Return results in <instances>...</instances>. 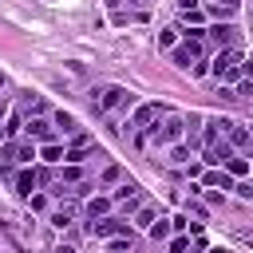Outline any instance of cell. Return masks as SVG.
Here are the masks:
<instances>
[{"label":"cell","instance_id":"1","mask_svg":"<svg viewBox=\"0 0 253 253\" xmlns=\"http://www.w3.org/2000/svg\"><path fill=\"white\" fill-rule=\"evenodd\" d=\"M91 103H95V111L111 115V111H126V107L134 103V95H130L126 87H119V83H107V87H95V91H91Z\"/></svg>","mask_w":253,"mask_h":253},{"label":"cell","instance_id":"2","mask_svg":"<svg viewBox=\"0 0 253 253\" xmlns=\"http://www.w3.org/2000/svg\"><path fill=\"white\" fill-rule=\"evenodd\" d=\"M237 63H241V47H221L217 51V59L210 63V71H213V79L221 83H233V79H241V71H237Z\"/></svg>","mask_w":253,"mask_h":253},{"label":"cell","instance_id":"3","mask_svg":"<svg viewBox=\"0 0 253 253\" xmlns=\"http://www.w3.org/2000/svg\"><path fill=\"white\" fill-rule=\"evenodd\" d=\"M87 233H91V237H130V225H126L123 217H111V213H107V217H95V221L87 225Z\"/></svg>","mask_w":253,"mask_h":253},{"label":"cell","instance_id":"4","mask_svg":"<svg viewBox=\"0 0 253 253\" xmlns=\"http://www.w3.org/2000/svg\"><path fill=\"white\" fill-rule=\"evenodd\" d=\"M162 115H166L162 103H138V107H134V119H130V130H146V126L158 123Z\"/></svg>","mask_w":253,"mask_h":253},{"label":"cell","instance_id":"5","mask_svg":"<svg viewBox=\"0 0 253 253\" xmlns=\"http://www.w3.org/2000/svg\"><path fill=\"white\" fill-rule=\"evenodd\" d=\"M170 55L178 67H194V59H202V40H182V43H174Z\"/></svg>","mask_w":253,"mask_h":253},{"label":"cell","instance_id":"6","mask_svg":"<svg viewBox=\"0 0 253 253\" xmlns=\"http://www.w3.org/2000/svg\"><path fill=\"white\" fill-rule=\"evenodd\" d=\"M87 154H99L95 138H91V134H75V142L67 146V158H63V162H75V166H79V162H83Z\"/></svg>","mask_w":253,"mask_h":253},{"label":"cell","instance_id":"7","mask_svg":"<svg viewBox=\"0 0 253 253\" xmlns=\"http://www.w3.org/2000/svg\"><path fill=\"white\" fill-rule=\"evenodd\" d=\"M206 36H210V40L217 43V51H221V47H237V36H241V32H237L233 24H213V28H206Z\"/></svg>","mask_w":253,"mask_h":253},{"label":"cell","instance_id":"8","mask_svg":"<svg viewBox=\"0 0 253 253\" xmlns=\"http://www.w3.org/2000/svg\"><path fill=\"white\" fill-rule=\"evenodd\" d=\"M24 134H28V138H36V142H55V126H51L47 119H40V115L24 123Z\"/></svg>","mask_w":253,"mask_h":253},{"label":"cell","instance_id":"9","mask_svg":"<svg viewBox=\"0 0 253 253\" xmlns=\"http://www.w3.org/2000/svg\"><path fill=\"white\" fill-rule=\"evenodd\" d=\"M12 182H16V194H20V198H32V190L40 186V178H36V170H32V166H28V170H20Z\"/></svg>","mask_w":253,"mask_h":253},{"label":"cell","instance_id":"10","mask_svg":"<svg viewBox=\"0 0 253 253\" xmlns=\"http://www.w3.org/2000/svg\"><path fill=\"white\" fill-rule=\"evenodd\" d=\"M221 170H225L229 178H245V174L253 170V162H249V158H237V154H233V158H225V162H221Z\"/></svg>","mask_w":253,"mask_h":253},{"label":"cell","instance_id":"11","mask_svg":"<svg viewBox=\"0 0 253 253\" xmlns=\"http://www.w3.org/2000/svg\"><path fill=\"white\" fill-rule=\"evenodd\" d=\"M202 186H221V190H233V178H229L221 166H213V170H206V174H202Z\"/></svg>","mask_w":253,"mask_h":253},{"label":"cell","instance_id":"12","mask_svg":"<svg viewBox=\"0 0 253 253\" xmlns=\"http://www.w3.org/2000/svg\"><path fill=\"white\" fill-rule=\"evenodd\" d=\"M51 126H55V130H63V134H79V123H75V115H67V111H55Z\"/></svg>","mask_w":253,"mask_h":253},{"label":"cell","instance_id":"13","mask_svg":"<svg viewBox=\"0 0 253 253\" xmlns=\"http://www.w3.org/2000/svg\"><path fill=\"white\" fill-rule=\"evenodd\" d=\"M83 210H87V217H91V221H95V217H107V213H111V198H91Z\"/></svg>","mask_w":253,"mask_h":253},{"label":"cell","instance_id":"14","mask_svg":"<svg viewBox=\"0 0 253 253\" xmlns=\"http://www.w3.org/2000/svg\"><path fill=\"white\" fill-rule=\"evenodd\" d=\"M225 142H229V146H249V130H245V126H237V123H229Z\"/></svg>","mask_w":253,"mask_h":253},{"label":"cell","instance_id":"15","mask_svg":"<svg viewBox=\"0 0 253 253\" xmlns=\"http://www.w3.org/2000/svg\"><path fill=\"white\" fill-rule=\"evenodd\" d=\"M40 158H43V162H63V158H67V146H59V142H43Z\"/></svg>","mask_w":253,"mask_h":253},{"label":"cell","instance_id":"16","mask_svg":"<svg viewBox=\"0 0 253 253\" xmlns=\"http://www.w3.org/2000/svg\"><path fill=\"white\" fill-rule=\"evenodd\" d=\"M75 182H83V170H79L75 162H67V166L59 170V186H75Z\"/></svg>","mask_w":253,"mask_h":253},{"label":"cell","instance_id":"17","mask_svg":"<svg viewBox=\"0 0 253 253\" xmlns=\"http://www.w3.org/2000/svg\"><path fill=\"white\" fill-rule=\"evenodd\" d=\"M237 4H241V0H210V12L221 20V16H233V12H237Z\"/></svg>","mask_w":253,"mask_h":253},{"label":"cell","instance_id":"18","mask_svg":"<svg viewBox=\"0 0 253 253\" xmlns=\"http://www.w3.org/2000/svg\"><path fill=\"white\" fill-rule=\"evenodd\" d=\"M32 158H40V150L32 146V138L28 142H16V162H32Z\"/></svg>","mask_w":253,"mask_h":253},{"label":"cell","instance_id":"19","mask_svg":"<svg viewBox=\"0 0 253 253\" xmlns=\"http://www.w3.org/2000/svg\"><path fill=\"white\" fill-rule=\"evenodd\" d=\"M154 217H158V213H154V206H142V210L134 213V225H138V229H150V225H154Z\"/></svg>","mask_w":253,"mask_h":253},{"label":"cell","instance_id":"20","mask_svg":"<svg viewBox=\"0 0 253 253\" xmlns=\"http://www.w3.org/2000/svg\"><path fill=\"white\" fill-rule=\"evenodd\" d=\"M202 16H206L202 8H182V24L186 28H202Z\"/></svg>","mask_w":253,"mask_h":253},{"label":"cell","instance_id":"21","mask_svg":"<svg viewBox=\"0 0 253 253\" xmlns=\"http://www.w3.org/2000/svg\"><path fill=\"white\" fill-rule=\"evenodd\" d=\"M170 166H190V146H170Z\"/></svg>","mask_w":253,"mask_h":253},{"label":"cell","instance_id":"22","mask_svg":"<svg viewBox=\"0 0 253 253\" xmlns=\"http://www.w3.org/2000/svg\"><path fill=\"white\" fill-rule=\"evenodd\" d=\"M99 182H103V186H115V182H123V166H119V162H115V166H107V170L99 174Z\"/></svg>","mask_w":253,"mask_h":253},{"label":"cell","instance_id":"23","mask_svg":"<svg viewBox=\"0 0 253 253\" xmlns=\"http://www.w3.org/2000/svg\"><path fill=\"white\" fill-rule=\"evenodd\" d=\"M178 32H182V28H162V32H158V47H174V43H178Z\"/></svg>","mask_w":253,"mask_h":253},{"label":"cell","instance_id":"24","mask_svg":"<svg viewBox=\"0 0 253 253\" xmlns=\"http://www.w3.org/2000/svg\"><path fill=\"white\" fill-rule=\"evenodd\" d=\"M107 253H130V237H107Z\"/></svg>","mask_w":253,"mask_h":253},{"label":"cell","instance_id":"25","mask_svg":"<svg viewBox=\"0 0 253 253\" xmlns=\"http://www.w3.org/2000/svg\"><path fill=\"white\" fill-rule=\"evenodd\" d=\"M150 237H154V241H162V237H170V221H162V217H154V225H150Z\"/></svg>","mask_w":253,"mask_h":253},{"label":"cell","instance_id":"26","mask_svg":"<svg viewBox=\"0 0 253 253\" xmlns=\"http://www.w3.org/2000/svg\"><path fill=\"white\" fill-rule=\"evenodd\" d=\"M51 225H55V229L71 225V210H55V213H51Z\"/></svg>","mask_w":253,"mask_h":253},{"label":"cell","instance_id":"27","mask_svg":"<svg viewBox=\"0 0 253 253\" xmlns=\"http://www.w3.org/2000/svg\"><path fill=\"white\" fill-rule=\"evenodd\" d=\"M233 99H253V79H241L237 91H233Z\"/></svg>","mask_w":253,"mask_h":253},{"label":"cell","instance_id":"28","mask_svg":"<svg viewBox=\"0 0 253 253\" xmlns=\"http://www.w3.org/2000/svg\"><path fill=\"white\" fill-rule=\"evenodd\" d=\"M170 253H190V237H186V233H178V237L170 241Z\"/></svg>","mask_w":253,"mask_h":253},{"label":"cell","instance_id":"29","mask_svg":"<svg viewBox=\"0 0 253 253\" xmlns=\"http://www.w3.org/2000/svg\"><path fill=\"white\" fill-rule=\"evenodd\" d=\"M24 107H28L32 115H40V111H43V99H40V95H28V99H24Z\"/></svg>","mask_w":253,"mask_h":253},{"label":"cell","instance_id":"30","mask_svg":"<svg viewBox=\"0 0 253 253\" xmlns=\"http://www.w3.org/2000/svg\"><path fill=\"white\" fill-rule=\"evenodd\" d=\"M233 190H237L241 198H253V182H233Z\"/></svg>","mask_w":253,"mask_h":253},{"label":"cell","instance_id":"31","mask_svg":"<svg viewBox=\"0 0 253 253\" xmlns=\"http://www.w3.org/2000/svg\"><path fill=\"white\" fill-rule=\"evenodd\" d=\"M237 71H241V79H253V59H241Z\"/></svg>","mask_w":253,"mask_h":253},{"label":"cell","instance_id":"32","mask_svg":"<svg viewBox=\"0 0 253 253\" xmlns=\"http://www.w3.org/2000/svg\"><path fill=\"white\" fill-rule=\"evenodd\" d=\"M28 202H32V210H43V206H47V198H43V194H32Z\"/></svg>","mask_w":253,"mask_h":253},{"label":"cell","instance_id":"33","mask_svg":"<svg viewBox=\"0 0 253 253\" xmlns=\"http://www.w3.org/2000/svg\"><path fill=\"white\" fill-rule=\"evenodd\" d=\"M55 253H75V249H71V245H59V249H55Z\"/></svg>","mask_w":253,"mask_h":253},{"label":"cell","instance_id":"34","mask_svg":"<svg viewBox=\"0 0 253 253\" xmlns=\"http://www.w3.org/2000/svg\"><path fill=\"white\" fill-rule=\"evenodd\" d=\"M245 150H249V158H253V134H249V146H245Z\"/></svg>","mask_w":253,"mask_h":253},{"label":"cell","instance_id":"35","mask_svg":"<svg viewBox=\"0 0 253 253\" xmlns=\"http://www.w3.org/2000/svg\"><path fill=\"white\" fill-rule=\"evenodd\" d=\"M0 119H4V103H0Z\"/></svg>","mask_w":253,"mask_h":253},{"label":"cell","instance_id":"36","mask_svg":"<svg viewBox=\"0 0 253 253\" xmlns=\"http://www.w3.org/2000/svg\"><path fill=\"white\" fill-rule=\"evenodd\" d=\"M0 87H4V75H0Z\"/></svg>","mask_w":253,"mask_h":253},{"label":"cell","instance_id":"37","mask_svg":"<svg viewBox=\"0 0 253 253\" xmlns=\"http://www.w3.org/2000/svg\"><path fill=\"white\" fill-rule=\"evenodd\" d=\"M217 253H229V249H217Z\"/></svg>","mask_w":253,"mask_h":253},{"label":"cell","instance_id":"38","mask_svg":"<svg viewBox=\"0 0 253 253\" xmlns=\"http://www.w3.org/2000/svg\"><path fill=\"white\" fill-rule=\"evenodd\" d=\"M249 178H253V170H249Z\"/></svg>","mask_w":253,"mask_h":253}]
</instances>
